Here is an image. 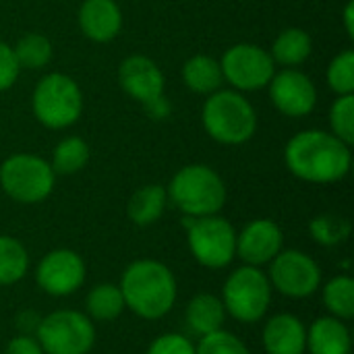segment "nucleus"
<instances>
[{"label": "nucleus", "mask_w": 354, "mask_h": 354, "mask_svg": "<svg viewBox=\"0 0 354 354\" xmlns=\"http://www.w3.org/2000/svg\"><path fill=\"white\" fill-rule=\"evenodd\" d=\"M353 145L340 141L330 131L307 129L297 133L284 147L288 172L309 185H334L348 176L353 168Z\"/></svg>", "instance_id": "nucleus-1"}, {"label": "nucleus", "mask_w": 354, "mask_h": 354, "mask_svg": "<svg viewBox=\"0 0 354 354\" xmlns=\"http://www.w3.org/2000/svg\"><path fill=\"white\" fill-rule=\"evenodd\" d=\"M124 307L145 322L166 317L178 297V284L172 270L156 259H137L120 276Z\"/></svg>", "instance_id": "nucleus-2"}, {"label": "nucleus", "mask_w": 354, "mask_h": 354, "mask_svg": "<svg viewBox=\"0 0 354 354\" xmlns=\"http://www.w3.org/2000/svg\"><path fill=\"white\" fill-rule=\"evenodd\" d=\"M201 122L216 143L236 147L255 137L259 118L245 93L236 89H218L203 102Z\"/></svg>", "instance_id": "nucleus-3"}, {"label": "nucleus", "mask_w": 354, "mask_h": 354, "mask_svg": "<svg viewBox=\"0 0 354 354\" xmlns=\"http://www.w3.org/2000/svg\"><path fill=\"white\" fill-rule=\"evenodd\" d=\"M168 201L189 218L216 216L224 209L228 191L218 170L207 164L183 166L166 187Z\"/></svg>", "instance_id": "nucleus-4"}, {"label": "nucleus", "mask_w": 354, "mask_h": 354, "mask_svg": "<svg viewBox=\"0 0 354 354\" xmlns=\"http://www.w3.org/2000/svg\"><path fill=\"white\" fill-rule=\"evenodd\" d=\"M31 112L41 127L64 131L83 114V91L71 75L48 73L33 87Z\"/></svg>", "instance_id": "nucleus-5"}, {"label": "nucleus", "mask_w": 354, "mask_h": 354, "mask_svg": "<svg viewBox=\"0 0 354 354\" xmlns=\"http://www.w3.org/2000/svg\"><path fill=\"white\" fill-rule=\"evenodd\" d=\"M274 288L268 274L255 266H241L232 270L222 286V303L226 315L239 324H257L261 322L272 307Z\"/></svg>", "instance_id": "nucleus-6"}, {"label": "nucleus", "mask_w": 354, "mask_h": 354, "mask_svg": "<svg viewBox=\"0 0 354 354\" xmlns=\"http://www.w3.org/2000/svg\"><path fill=\"white\" fill-rule=\"evenodd\" d=\"M187 245L193 259L207 270H224L236 259V228L230 220L216 216H183Z\"/></svg>", "instance_id": "nucleus-7"}, {"label": "nucleus", "mask_w": 354, "mask_h": 354, "mask_svg": "<svg viewBox=\"0 0 354 354\" xmlns=\"http://www.w3.org/2000/svg\"><path fill=\"white\" fill-rule=\"evenodd\" d=\"M56 187L50 162L35 153H12L0 164V189L23 205L46 201Z\"/></svg>", "instance_id": "nucleus-8"}, {"label": "nucleus", "mask_w": 354, "mask_h": 354, "mask_svg": "<svg viewBox=\"0 0 354 354\" xmlns=\"http://www.w3.org/2000/svg\"><path fill=\"white\" fill-rule=\"evenodd\" d=\"M35 340L44 354H89L95 346V326L75 309H58L39 319Z\"/></svg>", "instance_id": "nucleus-9"}, {"label": "nucleus", "mask_w": 354, "mask_h": 354, "mask_svg": "<svg viewBox=\"0 0 354 354\" xmlns=\"http://www.w3.org/2000/svg\"><path fill=\"white\" fill-rule=\"evenodd\" d=\"M224 83L241 93L266 89L276 75V64L270 52L257 44L241 41L230 46L220 60Z\"/></svg>", "instance_id": "nucleus-10"}, {"label": "nucleus", "mask_w": 354, "mask_h": 354, "mask_svg": "<svg viewBox=\"0 0 354 354\" xmlns=\"http://www.w3.org/2000/svg\"><path fill=\"white\" fill-rule=\"evenodd\" d=\"M268 266L272 288L286 299H309L322 288L319 263L301 249H282Z\"/></svg>", "instance_id": "nucleus-11"}, {"label": "nucleus", "mask_w": 354, "mask_h": 354, "mask_svg": "<svg viewBox=\"0 0 354 354\" xmlns=\"http://www.w3.org/2000/svg\"><path fill=\"white\" fill-rule=\"evenodd\" d=\"M85 259L73 249H52L35 266V284L48 297H71L85 284Z\"/></svg>", "instance_id": "nucleus-12"}, {"label": "nucleus", "mask_w": 354, "mask_h": 354, "mask_svg": "<svg viewBox=\"0 0 354 354\" xmlns=\"http://www.w3.org/2000/svg\"><path fill=\"white\" fill-rule=\"evenodd\" d=\"M268 91L274 108L288 118H305L317 106V87L313 79L299 68L276 71Z\"/></svg>", "instance_id": "nucleus-13"}, {"label": "nucleus", "mask_w": 354, "mask_h": 354, "mask_svg": "<svg viewBox=\"0 0 354 354\" xmlns=\"http://www.w3.org/2000/svg\"><path fill=\"white\" fill-rule=\"evenodd\" d=\"M284 249V232L270 218H255L236 232V257L245 266H268Z\"/></svg>", "instance_id": "nucleus-14"}, {"label": "nucleus", "mask_w": 354, "mask_h": 354, "mask_svg": "<svg viewBox=\"0 0 354 354\" xmlns=\"http://www.w3.org/2000/svg\"><path fill=\"white\" fill-rule=\"evenodd\" d=\"M118 85L131 100L147 106L164 97L166 77L149 56L131 54L118 66Z\"/></svg>", "instance_id": "nucleus-15"}, {"label": "nucleus", "mask_w": 354, "mask_h": 354, "mask_svg": "<svg viewBox=\"0 0 354 354\" xmlns=\"http://www.w3.org/2000/svg\"><path fill=\"white\" fill-rule=\"evenodd\" d=\"M81 33L95 44H108L122 29V8L116 0H83L77 12Z\"/></svg>", "instance_id": "nucleus-16"}, {"label": "nucleus", "mask_w": 354, "mask_h": 354, "mask_svg": "<svg viewBox=\"0 0 354 354\" xmlns=\"http://www.w3.org/2000/svg\"><path fill=\"white\" fill-rule=\"evenodd\" d=\"M261 344L266 354H305L307 326L295 313H276L261 330Z\"/></svg>", "instance_id": "nucleus-17"}, {"label": "nucleus", "mask_w": 354, "mask_h": 354, "mask_svg": "<svg viewBox=\"0 0 354 354\" xmlns=\"http://www.w3.org/2000/svg\"><path fill=\"white\" fill-rule=\"evenodd\" d=\"M309 354H353V334L346 322L332 315L317 317L307 328V351Z\"/></svg>", "instance_id": "nucleus-18"}, {"label": "nucleus", "mask_w": 354, "mask_h": 354, "mask_svg": "<svg viewBox=\"0 0 354 354\" xmlns=\"http://www.w3.org/2000/svg\"><path fill=\"white\" fill-rule=\"evenodd\" d=\"M226 309H224V303L218 295H212V292H199L195 295L187 309H185V319H187V326L191 328L193 334H197L199 338L201 336H207L212 332H218L224 328L226 324Z\"/></svg>", "instance_id": "nucleus-19"}, {"label": "nucleus", "mask_w": 354, "mask_h": 354, "mask_svg": "<svg viewBox=\"0 0 354 354\" xmlns=\"http://www.w3.org/2000/svg\"><path fill=\"white\" fill-rule=\"evenodd\" d=\"M268 52L276 66L299 68L313 54V37L309 35V31H305L301 27H288L276 35L272 50H268Z\"/></svg>", "instance_id": "nucleus-20"}, {"label": "nucleus", "mask_w": 354, "mask_h": 354, "mask_svg": "<svg viewBox=\"0 0 354 354\" xmlns=\"http://www.w3.org/2000/svg\"><path fill=\"white\" fill-rule=\"evenodd\" d=\"M166 207H168L166 187L149 183V185L139 187L131 195V199L127 203V216L135 226L145 228V226L156 224L164 216Z\"/></svg>", "instance_id": "nucleus-21"}, {"label": "nucleus", "mask_w": 354, "mask_h": 354, "mask_svg": "<svg viewBox=\"0 0 354 354\" xmlns=\"http://www.w3.org/2000/svg\"><path fill=\"white\" fill-rule=\"evenodd\" d=\"M183 83L187 85V89H191L193 93L199 95H212L214 91L222 89L224 77H222V68H220V60H216L214 56L207 54H195L191 56L180 71Z\"/></svg>", "instance_id": "nucleus-22"}, {"label": "nucleus", "mask_w": 354, "mask_h": 354, "mask_svg": "<svg viewBox=\"0 0 354 354\" xmlns=\"http://www.w3.org/2000/svg\"><path fill=\"white\" fill-rule=\"evenodd\" d=\"M124 309L127 307H124V299H122L120 286L112 284V282H102V284H95L87 292V297H85V311L83 313L91 322L108 324V322L118 319Z\"/></svg>", "instance_id": "nucleus-23"}, {"label": "nucleus", "mask_w": 354, "mask_h": 354, "mask_svg": "<svg viewBox=\"0 0 354 354\" xmlns=\"http://www.w3.org/2000/svg\"><path fill=\"white\" fill-rule=\"evenodd\" d=\"M91 158V149H89V143L83 139V137H77V135H68L64 139H60L52 151V160H50V166L56 174H62V176H71V174H77L81 172L87 162Z\"/></svg>", "instance_id": "nucleus-24"}, {"label": "nucleus", "mask_w": 354, "mask_h": 354, "mask_svg": "<svg viewBox=\"0 0 354 354\" xmlns=\"http://www.w3.org/2000/svg\"><path fill=\"white\" fill-rule=\"evenodd\" d=\"M322 301L328 315L351 322L354 317V280L348 274L330 278L322 288Z\"/></svg>", "instance_id": "nucleus-25"}, {"label": "nucleus", "mask_w": 354, "mask_h": 354, "mask_svg": "<svg viewBox=\"0 0 354 354\" xmlns=\"http://www.w3.org/2000/svg\"><path fill=\"white\" fill-rule=\"evenodd\" d=\"M29 272L27 247L8 234H0V286H12L21 282Z\"/></svg>", "instance_id": "nucleus-26"}, {"label": "nucleus", "mask_w": 354, "mask_h": 354, "mask_svg": "<svg viewBox=\"0 0 354 354\" xmlns=\"http://www.w3.org/2000/svg\"><path fill=\"white\" fill-rule=\"evenodd\" d=\"M12 52H15V58H17L21 71L23 68H27V71L46 68L54 58V46H52L50 37L44 33H37V31H29V33L21 35L17 39V44L12 46Z\"/></svg>", "instance_id": "nucleus-27"}, {"label": "nucleus", "mask_w": 354, "mask_h": 354, "mask_svg": "<svg viewBox=\"0 0 354 354\" xmlns=\"http://www.w3.org/2000/svg\"><path fill=\"white\" fill-rule=\"evenodd\" d=\"M351 232H353L351 220L340 214L326 212L309 222V234L322 247H338L348 241Z\"/></svg>", "instance_id": "nucleus-28"}, {"label": "nucleus", "mask_w": 354, "mask_h": 354, "mask_svg": "<svg viewBox=\"0 0 354 354\" xmlns=\"http://www.w3.org/2000/svg\"><path fill=\"white\" fill-rule=\"evenodd\" d=\"M326 81L336 95H354V50L346 48L330 60Z\"/></svg>", "instance_id": "nucleus-29"}, {"label": "nucleus", "mask_w": 354, "mask_h": 354, "mask_svg": "<svg viewBox=\"0 0 354 354\" xmlns=\"http://www.w3.org/2000/svg\"><path fill=\"white\" fill-rule=\"evenodd\" d=\"M330 133L348 145L354 143V95H336L330 108Z\"/></svg>", "instance_id": "nucleus-30"}, {"label": "nucleus", "mask_w": 354, "mask_h": 354, "mask_svg": "<svg viewBox=\"0 0 354 354\" xmlns=\"http://www.w3.org/2000/svg\"><path fill=\"white\" fill-rule=\"evenodd\" d=\"M195 354H251V351L236 334L222 328L218 332L201 336L195 344Z\"/></svg>", "instance_id": "nucleus-31"}, {"label": "nucleus", "mask_w": 354, "mask_h": 354, "mask_svg": "<svg viewBox=\"0 0 354 354\" xmlns=\"http://www.w3.org/2000/svg\"><path fill=\"white\" fill-rule=\"evenodd\" d=\"M145 354H195V344L183 334L168 332L153 338Z\"/></svg>", "instance_id": "nucleus-32"}, {"label": "nucleus", "mask_w": 354, "mask_h": 354, "mask_svg": "<svg viewBox=\"0 0 354 354\" xmlns=\"http://www.w3.org/2000/svg\"><path fill=\"white\" fill-rule=\"evenodd\" d=\"M21 75V66L15 58L12 46L0 39V93L8 91Z\"/></svg>", "instance_id": "nucleus-33"}, {"label": "nucleus", "mask_w": 354, "mask_h": 354, "mask_svg": "<svg viewBox=\"0 0 354 354\" xmlns=\"http://www.w3.org/2000/svg\"><path fill=\"white\" fill-rule=\"evenodd\" d=\"M4 354H44V351L35 340V336L19 334L8 340V344L4 346Z\"/></svg>", "instance_id": "nucleus-34"}, {"label": "nucleus", "mask_w": 354, "mask_h": 354, "mask_svg": "<svg viewBox=\"0 0 354 354\" xmlns=\"http://www.w3.org/2000/svg\"><path fill=\"white\" fill-rule=\"evenodd\" d=\"M342 23H344V31H346V35L353 39L354 37V2L353 0H348V2H346V6H344V10H342Z\"/></svg>", "instance_id": "nucleus-35"}]
</instances>
